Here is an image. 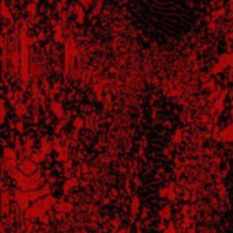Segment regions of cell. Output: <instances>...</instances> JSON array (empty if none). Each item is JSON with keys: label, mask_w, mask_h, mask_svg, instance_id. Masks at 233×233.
I'll use <instances>...</instances> for the list:
<instances>
[{"label": "cell", "mask_w": 233, "mask_h": 233, "mask_svg": "<svg viewBox=\"0 0 233 233\" xmlns=\"http://www.w3.org/2000/svg\"><path fill=\"white\" fill-rule=\"evenodd\" d=\"M142 32L159 44L177 43L198 21L203 0H131Z\"/></svg>", "instance_id": "obj_1"}, {"label": "cell", "mask_w": 233, "mask_h": 233, "mask_svg": "<svg viewBox=\"0 0 233 233\" xmlns=\"http://www.w3.org/2000/svg\"><path fill=\"white\" fill-rule=\"evenodd\" d=\"M226 192H228V210L224 217V233H233V164L226 177Z\"/></svg>", "instance_id": "obj_2"}, {"label": "cell", "mask_w": 233, "mask_h": 233, "mask_svg": "<svg viewBox=\"0 0 233 233\" xmlns=\"http://www.w3.org/2000/svg\"><path fill=\"white\" fill-rule=\"evenodd\" d=\"M153 233H158V232H153Z\"/></svg>", "instance_id": "obj_3"}]
</instances>
